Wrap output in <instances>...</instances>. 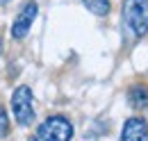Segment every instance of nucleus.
<instances>
[{
	"mask_svg": "<svg viewBox=\"0 0 148 141\" xmlns=\"http://www.w3.org/2000/svg\"><path fill=\"white\" fill-rule=\"evenodd\" d=\"M82 2L96 16H107V12H110V0H82Z\"/></svg>",
	"mask_w": 148,
	"mask_h": 141,
	"instance_id": "7",
	"label": "nucleus"
},
{
	"mask_svg": "<svg viewBox=\"0 0 148 141\" xmlns=\"http://www.w3.org/2000/svg\"><path fill=\"white\" fill-rule=\"evenodd\" d=\"M121 141H148V123L144 118H128L121 132Z\"/></svg>",
	"mask_w": 148,
	"mask_h": 141,
	"instance_id": "5",
	"label": "nucleus"
},
{
	"mask_svg": "<svg viewBox=\"0 0 148 141\" xmlns=\"http://www.w3.org/2000/svg\"><path fill=\"white\" fill-rule=\"evenodd\" d=\"M128 98L134 107H146L148 105V87L146 84H134V87L130 89Z\"/></svg>",
	"mask_w": 148,
	"mask_h": 141,
	"instance_id": "6",
	"label": "nucleus"
},
{
	"mask_svg": "<svg viewBox=\"0 0 148 141\" xmlns=\"http://www.w3.org/2000/svg\"><path fill=\"white\" fill-rule=\"evenodd\" d=\"M0 2H7V0H0Z\"/></svg>",
	"mask_w": 148,
	"mask_h": 141,
	"instance_id": "10",
	"label": "nucleus"
},
{
	"mask_svg": "<svg viewBox=\"0 0 148 141\" xmlns=\"http://www.w3.org/2000/svg\"><path fill=\"white\" fill-rule=\"evenodd\" d=\"M30 141H41V139H39V137H32V139H30Z\"/></svg>",
	"mask_w": 148,
	"mask_h": 141,
	"instance_id": "9",
	"label": "nucleus"
},
{
	"mask_svg": "<svg viewBox=\"0 0 148 141\" xmlns=\"http://www.w3.org/2000/svg\"><path fill=\"white\" fill-rule=\"evenodd\" d=\"M34 18H37V2H27V5L21 9V14L16 16L14 25H12V36H14V39H23V36L30 32Z\"/></svg>",
	"mask_w": 148,
	"mask_h": 141,
	"instance_id": "4",
	"label": "nucleus"
},
{
	"mask_svg": "<svg viewBox=\"0 0 148 141\" xmlns=\"http://www.w3.org/2000/svg\"><path fill=\"white\" fill-rule=\"evenodd\" d=\"M123 21L134 36L148 32V0H123Z\"/></svg>",
	"mask_w": 148,
	"mask_h": 141,
	"instance_id": "1",
	"label": "nucleus"
},
{
	"mask_svg": "<svg viewBox=\"0 0 148 141\" xmlns=\"http://www.w3.org/2000/svg\"><path fill=\"white\" fill-rule=\"evenodd\" d=\"M39 139L41 141H71L73 139V125L64 116H50L39 125Z\"/></svg>",
	"mask_w": 148,
	"mask_h": 141,
	"instance_id": "2",
	"label": "nucleus"
},
{
	"mask_svg": "<svg viewBox=\"0 0 148 141\" xmlns=\"http://www.w3.org/2000/svg\"><path fill=\"white\" fill-rule=\"evenodd\" d=\"M9 132V118H7V112H5V107L0 105V137H5Z\"/></svg>",
	"mask_w": 148,
	"mask_h": 141,
	"instance_id": "8",
	"label": "nucleus"
},
{
	"mask_svg": "<svg viewBox=\"0 0 148 141\" xmlns=\"http://www.w3.org/2000/svg\"><path fill=\"white\" fill-rule=\"evenodd\" d=\"M12 112L21 125H30L34 121V107H32V91L30 87H18L12 96Z\"/></svg>",
	"mask_w": 148,
	"mask_h": 141,
	"instance_id": "3",
	"label": "nucleus"
}]
</instances>
